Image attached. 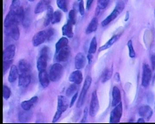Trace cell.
I'll return each instance as SVG.
<instances>
[{
  "instance_id": "d6986e66",
  "label": "cell",
  "mask_w": 155,
  "mask_h": 124,
  "mask_svg": "<svg viewBox=\"0 0 155 124\" xmlns=\"http://www.w3.org/2000/svg\"><path fill=\"white\" fill-rule=\"evenodd\" d=\"M121 100V94L120 90L118 87L115 86L112 92V106L115 107L119 104Z\"/></svg>"
},
{
  "instance_id": "7402d4cb",
  "label": "cell",
  "mask_w": 155,
  "mask_h": 124,
  "mask_svg": "<svg viewBox=\"0 0 155 124\" xmlns=\"http://www.w3.org/2000/svg\"><path fill=\"white\" fill-rule=\"evenodd\" d=\"M32 112L30 110H23L18 115V119L21 122H26L29 121L32 116Z\"/></svg>"
},
{
  "instance_id": "3957f363",
  "label": "cell",
  "mask_w": 155,
  "mask_h": 124,
  "mask_svg": "<svg viewBox=\"0 0 155 124\" xmlns=\"http://www.w3.org/2000/svg\"><path fill=\"white\" fill-rule=\"evenodd\" d=\"M64 73V68L63 66L59 64H54L50 68L49 77L50 80L53 82H58L63 77Z\"/></svg>"
},
{
  "instance_id": "8d00e7d4",
  "label": "cell",
  "mask_w": 155,
  "mask_h": 124,
  "mask_svg": "<svg viewBox=\"0 0 155 124\" xmlns=\"http://www.w3.org/2000/svg\"><path fill=\"white\" fill-rule=\"evenodd\" d=\"M22 22L24 26L25 27H28L30 24V17L28 12L25 11L24 16L22 18Z\"/></svg>"
},
{
  "instance_id": "30bf717a",
  "label": "cell",
  "mask_w": 155,
  "mask_h": 124,
  "mask_svg": "<svg viewBox=\"0 0 155 124\" xmlns=\"http://www.w3.org/2000/svg\"><path fill=\"white\" fill-rule=\"evenodd\" d=\"M152 78V72L149 66L144 64L143 67L142 85L145 87H147L150 83Z\"/></svg>"
},
{
  "instance_id": "9c48e42d",
  "label": "cell",
  "mask_w": 155,
  "mask_h": 124,
  "mask_svg": "<svg viewBox=\"0 0 155 124\" xmlns=\"http://www.w3.org/2000/svg\"><path fill=\"white\" fill-rule=\"evenodd\" d=\"M18 24L17 23H14L5 27L6 34L15 41L18 40L20 36V32Z\"/></svg>"
},
{
  "instance_id": "9a60e30c",
  "label": "cell",
  "mask_w": 155,
  "mask_h": 124,
  "mask_svg": "<svg viewBox=\"0 0 155 124\" xmlns=\"http://www.w3.org/2000/svg\"><path fill=\"white\" fill-rule=\"evenodd\" d=\"M86 64V59L84 55L79 53L76 55L75 59V67L78 70H81L85 67Z\"/></svg>"
},
{
  "instance_id": "60d3db41",
  "label": "cell",
  "mask_w": 155,
  "mask_h": 124,
  "mask_svg": "<svg viewBox=\"0 0 155 124\" xmlns=\"http://www.w3.org/2000/svg\"><path fill=\"white\" fill-rule=\"evenodd\" d=\"M87 115H88V109L87 107H86L85 108L84 111L83 118L81 120V122L84 123L86 122Z\"/></svg>"
},
{
  "instance_id": "816d5d0a",
  "label": "cell",
  "mask_w": 155,
  "mask_h": 124,
  "mask_svg": "<svg viewBox=\"0 0 155 124\" xmlns=\"http://www.w3.org/2000/svg\"><path fill=\"white\" fill-rule=\"evenodd\" d=\"M78 1H81V0H78Z\"/></svg>"
},
{
  "instance_id": "7c38bea8",
  "label": "cell",
  "mask_w": 155,
  "mask_h": 124,
  "mask_svg": "<svg viewBox=\"0 0 155 124\" xmlns=\"http://www.w3.org/2000/svg\"><path fill=\"white\" fill-rule=\"evenodd\" d=\"M69 107V103L65 96L60 95L58 98V107L57 111L63 114Z\"/></svg>"
},
{
  "instance_id": "5b68a950",
  "label": "cell",
  "mask_w": 155,
  "mask_h": 124,
  "mask_svg": "<svg viewBox=\"0 0 155 124\" xmlns=\"http://www.w3.org/2000/svg\"><path fill=\"white\" fill-rule=\"evenodd\" d=\"M91 82L92 79L91 77L89 76H87L85 79V81H84L82 90H81L79 98H78V100L77 104H76L77 107L80 108L83 105L84 101H85L87 93V91H88L89 88L90 87Z\"/></svg>"
},
{
  "instance_id": "277c9868",
  "label": "cell",
  "mask_w": 155,
  "mask_h": 124,
  "mask_svg": "<svg viewBox=\"0 0 155 124\" xmlns=\"http://www.w3.org/2000/svg\"><path fill=\"white\" fill-rule=\"evenodd\" d=\"M124 8V3L122 1H118L113 11L104 20H103L101 23L102 25L103 26H105L115 20L116 17L119 16V14L123 11Z\"/></svg>"
},
{
  "instance_id": "7a4b0ae2",
  "label": "cell",
  "mask_w": 155,
  "mask_h": 124,
  "mask_svg": "<svg viewBox=\"0 0 155 124\" xmlns=\"http://www.w3.org/2000/svg\"><path fill=\"white\" fill-rule=\"evenodd\" d=\"M49 55V48L47 47H42L40 51L39 56L37 62V68L39 71L46 69Z\"/></svg>"
},
{
  "instance_id": "c3c4849f",
  "label": "cell",
  "mask_w": 155,
  "mask_h": 124,
  "mask_svg": "<svg viewBox=\"0 0 155 124\" xmlns=\"http://www.w3.org/2000/svg\"><path fill=\"white\" fill-rule=\"evenodd\" d=\"M17 1H18V0H13L12 3L15 2H17Z\"/></svg>"
},
{
  "instance_id": "4fadbf2b",
  "label": "cell",
  "mask_w": 155,
  "mask_h": 124,
  "mask_svg": "<svg viewBox=\"0 0 155 124\" xmlns=\"http://www.w3.org/2000/svg\"><path fill=\"white\" fill-rule=\"evenodd\" d=\"M31 81L30 73H21L19 76L18 85L19 87H26L30 84Z\"/></svg>"
},
{
  "instance_id": "836d02e7",
  "label": "cell",
  "mask_w": 155,
  "mask_h": 124,
  "mask_svg": "<svg viewBox=\"0 0 155 124\" xmlns=\"http://www.w3.org/2000/svg\"><path fill=\"white\" fill-rule=\"evenodd\" d=\"M75 13L74 10H72L69 12L68 15V20L67 23L72 25H75L76 23V19H75Z\"/></svg>"
},
{
  "instance_id": "44dd1931",
  "label": "cell",
  "mask_w": 155,
  "mask_h": 124,
  "mask_svg": "<svg viewBox=\"0 0 155 124\" xmlns=\"http://www.w3.org/2000/svg\"><path fill=\"white\" fill-rule=\"evenodd\" d=\"M19 69L21 73H30L31 67L30 64L25 60H20L18 64Z\"/></svg>"
},
{
  "instance_id": "cb8c5ba5",
  "label": "cell",
  "mask_w": 155,
  "mask_h": 124,
  "mask_svg": "<svg viewBox=\"0 0 155 124\" xmlns=\"http://www.w3.org/2000/svg\"><path fill=\"white\" fill-rule=\"evenodd\" d=\"M98 25V21L96 17L93 18L86 30V33L87 34H91L92 32L96 31Z\"/></svg>"
},
{
  "instance_id": "ee69618b",
  "label": "cell",
  "mask_w": 155,
  "mask_h": 124,
  "mask_svg": "<svg viewBox=\"0 0 155 124\" xmlns=\"http://www.w3.org/2000/svg\"><path fill=\"white\" fill-rule=\"evenodd\" d=\"M94 1V0H87V10H89V9L90 8Z\"/></svg>"
},
{
  "instance_id": "f6af8a7d",
  "label": "cell",
  "mask_w": 155,
  "mask_h": 124,
  "mask_svg": "<svg viewBox=\"0 0 155 124\" xmlns=\"http://www.w3.org/2000/svg\"><path fill=\"white\" fill-rule=\"evenodd\" d=\"M92 56L91 54H89L88 56H87V59L88 60L89 64H91V63L92 60Z\"/></svg>"
},
{
  "instance_id": "ab89813d",
  "label": "cell",
  "mask_w": 155,
  "mask_h": 124,
  "mask_svg": "<svg viewBox=\"0 0 155 124\" xmlns=\"http://www.w3.org/2000/svg\"><path fill=\"white\" fill-rule=\"evenodd\" d=\"M62 115V113L59 112H56L54 116V118L53 119L52 122L55 123L58 121V120L59 119Z\"/></svg>"
},
{
  "instance_id": "e0dca14e",
  "label": "cell",
  "mask_w": 155,
  "mask_h": 124,
  "mask_svg": "<svg viewBox=\"0 0 155 124\" xmlns=\"http://www.w3.org/2000/svg\"><path fill=\"white\" fill-rule=\"evenodd\" d=\"M138 113L141 117L149 120L152 116L153 111L152 109L149 106L144 105L140 108Z\"/></svg>"
},
{
  "instance_id": "ba28073f",
  "label": "cell",
  "mask_w": 155,
  "mask_h": 124,
  "mask_svg": "<svg viewBox=\"0 0 155 124\" xmlns=\"http://www.w3.org/2000/svg\"><path fill=\"white\" fill-rule=\"evenodd\" d=\"M55 59L58 62H67L71 55V49L69 46L61 49L55 53Z\"/></svg>"
},
{
  "instance_id": "ffe728a7",
  "label": "cell",
  "mask_w": 155,
  "mask_h": 124,
  "mask_svg": "<svg viewBox=\"0 0 155 124\" xmlns=\"http://www.w3.org/2000/svg\"><path fill=\"white\" fill-rule=\"evenodd\" d=\"M38 100L37 96H33L28 100L22 102L21 103V107L23 110H30Z\"/></svg>"
},
{
  "instance_id": "b9f144b4",
  "label": "cell",
  "mask_w": 155,
  "mask_h": 124,
  "mask_svg": "<svg viewBox=\"0 0 155 124\" xmlns=\"http://www.w3.org/2000/svg\"><path fill=\"white\" fill-rule=\"evenodd\" d=\"M78 96V93L76 92V93H75V94L72 96L71 102H70V105H69L70 107H72V106L74 105V103H75V102L76 101V99H77Z\"/></svg>"
},
{
  "instance_id": "8992f818",
  "label": "cell",
  "mask_w": 155,
  "mask_h": 124,
  "mask_svg": "<svg viewBox=\"0 0 155 124\" xmlns=\"http://www.w3.org/2000/svg\"><path fill=\"white\" fill-rule=\"evenodd\" d=\"M99 103L97 91H94L92 93L91 100L89 108V114L91 117H94L99 109Z\"/></svg>"
},
{
  "instance_id": "f1b7e54d",
  "label": "cell",
  "mask_w": 155,
  "mask_h": 124,
  "mask_svg": "<svg viewBox=\"0 0 155 124\" xmlns=\"http://www.w3.org/2000/svg\"><path fill=\"white\" fill-rule=\"evenodd\" d=\"M53 13H54V10H53V8L50 6L47 10V12L44 23V25L45 26H48L51 23Z\"/></svg>"
},
{
  "instance_id": "7bdbcfd3",
  "label": "cell",
  "mask_w": 155,
  "mask_h": 124,
  "mask_svg": "<svg viewBox=\"0 0 155 124\" xmlns=\"http://www.w3.org/2000/svg\"><path fill=\"white\" fill-rule=\"evenodd\" d=\"M151 63L152 67L153 70H155V55H153L151 57Z\"/></svg>"
},
{
  "instance_id": "d4e9b609",
  "label": "cell",
  "mask_w": 155,
  "mask_h": 124,
  "mask_svg": "<svg viewBox=\"0 0 155 124\" xmlns=\"http://www.w3.org/2000/svg\"><path fill=\"white\" fill-rule=\"evenodd\" d=\"M62 33L63 35L69 38H72L73 37L74 33L73 31L72 25L67 23L64 25L62 28Z\"/></svg>"
},
{
  "instance_id": "d6a6232c",
  "label": "cell",
  "mask_w": 155,
  "mask_h": 124,
  "mask_svg": "<svg viewBox=\"0 0 155 124\" xmlns=\"http://www.w3.org/2000/svg\"><path fill=\"white\" fill-rule=\"evenodd\" d=\"M57 5L63 11L66 12L68 11L67 0H57Z\"/></svg>"
},
{
  "instance_id": "f35d334b",
  "label": "cell",
  "mask_w": 155,
  "mask_h": 124,
  "mask_svg": "<svg viewBox=\"0 0 155 124\" xmlns=\"http://www.w3.org/2000/svg\"><path fill=\"white\" fill-rule=\"evenodd\" d=\"M78 8H79V11L81 15V16H83L85 13V10H84V4L83 0L80 1V2L78 5Z\"/></svg>"
},
{
  "instance_id": "8fae6325",
  "label": "cell",
  "mask_w": 155,
  "mask_h": 124,
  "mask_svg": "<svg viewBox=\"0 0 155 124\" xmlns=\"http://www.w3.org/2000/svg\"><path fill=\"white\" fill-rule=\"evenodd\" d=\"M15 53V46L14 44L9 45L3 52V62H13Z\"/></svg>"
},
{
  "instance_id": "7dc6e473",
  "label": "cell",
  "mask_w": 155,
  "mask_h": 124,
  "mask_svg": "<svg viewBox=\"0 0 155 124\" xmlns=\"http://www.w3.org/2000/svg\"><path fill=\"white\" fill-rule=\"evenodd\" d=\"M145 120L143 118H140L138 120H137V122L138 123H144L145 122Z\"/></svg>"
},
{
  "instance_id": "681fc988",
  "label": "cell",
  "mask_w": 155,
  "mask_h": 124,
  "mask_svg": "<svg viewBox=\"0 0 155 124\" xmlns=\"http://www.w3.org/2000/svg\"><path fill=\"white\" fill-rule=\"evenodd\" d=\"M28 1H29V2H33L34 1H35V0H28Z\"/></svg>"
},
{
  "instance_id": "2e32d148",
  "label": "cell",
  "mask_w": 155,
  "mask_h": 124,
  "mask_svg": "<svg viewBox=\"0 0 155 124\" xmlns=\"http://www.w3.org/2000/svg\"><path fill=\"white\" fill-rule=\"evenodd\" d=\"M50 0H40L35 9V13L36 14H40L47 10L50 7Z\"/></svg>"
},
{
  "instance_id": "e575fe53",
  "label": "cell",
  "mask_w": 155,
  "mask_h": 124,
  "mask_svg": "<svg viewBox=\"0 0 155 124\" xmlns=\"http://www.w3.org/2000/svg\"><path fill=\"white\" fill-rule=\"evenodd\" d=\"M3 98L6 100H8L11 96V90L8 86L6 85L3 86Z\"/></svg>"
},
{
  "instance_id": "4dcf8cb0",
  "label": "cell",
  "mask_w": 155,
  "mask_h": 124,
  "mask_svg": "<svg viewBox=\"0 0 155 124\" xmlns=\"http://www.w3.org/2000/svg\"><path fill=\"white\" fill-rule=\"evenodd\" d=\"M62 16V14L60 11H57L54 12L51 23L53 24L59 23L61 21Z\"/></svg>"
},
{
  "instance_id": "d590c367",
  "label": "cell",
  "mask_w": 155,
  "mask_h": 124,
  "mask_svg": "<svg viewBox=\"0 0 155 124\" xmlns=\"http://www.w3.org/2000/svg\"><path fill=\"white\" fill-rule=\"evenodd\" d=\"M127 46L128 47V50H129V57L130 58H134L135 57L136 54L135 51L134 49L133 44L131 40H129L127 43Z\"/></svg>"
},
{
  "instance_id": "6da1fadb",
  "label": "cell",
  "mask_w": 155,
  "mask_h": 124,
  "mask_svg": "<svg viewBox=\"0 0 155 124\" xmlns=\"http://www.w3.org/2000/svg\"><path fill=\"white\" fill-rule=\"evenodd\" d=\"M54 34L53 29H48L47 31H41L37 32L34 36L32 42L34 46L38 47L42 44L46 40L51 39Z\"/></svg>"
},
{
  "instance_id": "bcb514c9",
  "label": "cell",
  "mask_w": 155,
  "mask_h": 124,
  "mask_svg": "<svg viewBox=\"0 0 155 124\" xmlns=\"http://www.w3.org/2000/svg\"><path fill=\"white\" fill-rule=\"evenodd\" d=\"M115 78L117 82H119V80H120V76H119V74L118 73H116L115 74Z\"/></svg>"
},
{
  "instance_id": "484cf974",
  "label": "cell",
  "mask_w": 155,
  "mask_h": 124,
  "mask_svg": "<svg viewBox=\"0 0 155 124\" xmlns=\"http://www.w3.org/2000/svg\"><path fill=\"white\" fill-rule=\"evenodd\" d=\"M118 38H119L118 35H114L113 37H112L111 39L109 40L104 45L100 47L99 49V51H102L106 50L108 49L110 47L117 41Z\"/></svg>"
},
{
  "instance_id": "74e56055",
  "label": "cell",
  "mask_w": 155,
  "mask_h": 124,
  "mask_svg": "<svg viewBox=\"0 0 155 124\" xmlns=\"http://www.w3.org/2000/svg\"><path fill=\"white\" fill-rule=\"evenodd\" d=\"M110 0H97V7L100 10L105 9L109 4Z\"/></svg>"
},
{
  "instance_id": "5bb4252c",
  "label": "cell",
  "mask_w": 155,
  "mask_h": 124,
  "mask_svg": "<svg viewBox=\"0 0 155 124\" xmlns=\"http://www.w3.org/2000/svg\"><path fill=\"white\" fill-rule=\"evenodd\" d=\"M38 79L40 84L44 88H46L50 84V77L45 70L39 71Z\"/></svg>"
},
{
  "instance_id": "1f68e13d",
  "label": "cell",
  "mask_w": 155,
  "mask_h": 124,
  "mask_svg": "<svg viewBox=\"0 0 155 124\" xmlns=\"http://www.w3.org/2000/svg\"><path fill=\"white\" fill-rule=\"evenodd\" d=\"M97 48V41L96 37H94L92 39L89 48L88 50V53L89 54H94L96 52Z\"/></svg>"
},
{
  "instance_id": "83f0119b",
  "label": "cell",
  "mask_w": 155,
  "mask_h": 124,
  "mask_svg": "<svg viewBox=\"0 0 155 124\" xmlns=\"http://www.w3.org/2000/svg\"><path fill=\"white\" fill-rule=\"evenodd\" d=\"M113 74V69L111 68L106 69L103 72L101 76V81L103 83L107 82L112 77Z\"/></svg>"
},
{
  "instance_id": "52a82bcc",
  "label": "cell",
  "mask_w": 155,
  "mask_h": 124,
  "mask_svg": "<svg viewBox=\"0 0 155 124\" xmlns=\"http://www.w3.org/2000/svg\"><path fill=\"white\" fill-rule=\"evenodd\" d=\"M123 108L122 102L115 106L112 111L110 116V122L112 123H117L120 122L122 116Z\"/></svg>"
},
{
  "instance_id": "ac0fdd59",
  "label": "cell",
  "mask_w": 155,
  "mask_h": 124,
  "mask_svg": "<svg viewBox=\"0 0 155 124\" xmlns=\"http://www.w3.org/2000/svg\"><path fill=\"white\" fill-rule=\"evenodd\" d=\"M83 75L81 71L77 70L73 71L69 76V79L70 82H73L76 85H79L83 81Z\"/></svg>"
},
{
  "instance_id": "4316f807",
  "label": "cell",
  "mask_w": 155,
  "mask_h": 124,
  "mask_svg": "<svg viewBox=\"0 0 155 124\" xmlns=\"http://www.w3.org/2000/svg\"><path fill=\"white\" fill-rule=\"evenodd\" d=\"M68 43L69 41L67 38L62 37L60 38L56 44V52L68 46Z\"/></svg>"
},
{
  "instance_id": "f546056e",
  "label": "cell",
  "mask_w": 155,
  "mask_h": 124,
  "mask_svg": "<svg viewBox=\"0 0 155 124\" xmlns=\"http://www.w3.org/2000/svg\"><path fill=\"white\" fill-rule=\"evenodd\" d=\"M77 89V86H76V84H74L70 85L66 90V96L68 97L73 96L75 94Z\"/></svg>"
},
{
  "instance_id": "f907efd6",
  "label": "cell",
  "mask_w": 155,
  "mask_h": 124,
  "mask_svg": "<svg viewBox=\"0 0 155 124\" xmlns=\"http://www.w3.org/2000/svg\"></svg>"
},
{
  "instance_id": "603a6c76",
  "label": "cell",
  "mask_w": 155,
  "mask_h": 124,
  "mask_svg": "<svg viewBox=\"0 0 155 124\" xmlns=\"http://www.w3.org/2000/svg\"><path fill=\"white\" fill-rule=\"evenodd\" d=\"M18 77V70L15 65L11 66L9 73L8 80L10 83H13L17 80Z\"/></svg>"
}]
</instances>
